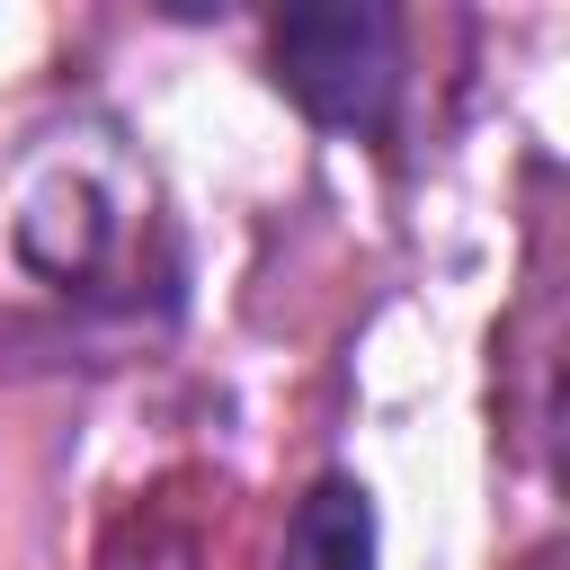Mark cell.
Wrapping results in <instances>:
<instances>
[{
  "label": "cell",
  "instance_id": "1",
  "mask_svg": "<svg viewBox=\"0 0 570 570\" xmlns=\"http://www.w3.org/2000/svg\"><path fill=\"white\" fill-rule=\"evenodd\" d=\"M267 62L276 89L338 125V134H374L392 116V80H401V45H392V9L374 0H303L267 18Z\"/></svg>",
  "mask_w": 570,
  "mask_h": 570
},
{
  "label": "cell",
  "instance_id": "2",
  "mask_svg": "<svg viewBox=\"0 0 570 570\" xmlns=\"http://www.w3.org/2000/svg\"><path fill=\"white\" fill-rule=\"evenodd\" d=\"M276 570H374V499H365V481L321 472L294 499V525H285Z\"/></svg>",
  "mask_w": 570,
  "mask_h": 570
}]
</instances>
